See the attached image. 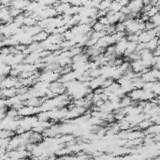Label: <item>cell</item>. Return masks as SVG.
<instances>
[{
	"label": "cell",
	"mask_w": 160,
	"mask_h": 160,
	"mask_svg": "<svg viewBox=\"0 0 160 160\" xmlns=\"http://www.w3.org/2000/svg\"><path fill=\"white\" fill-rule=\"evenodd\" d=\"M158 46H159V37H153V39H150L149 41H147L145 43V48L151 51V52H153V51L157 49Z\"/></svg>",
	"instance_id": "obj_3"
},
{
	"label": "cell",
	"mask_w": 160,
	"mask_h": 160,
	"mask_svg": "<svg viewBox=\"0 0 160 160\" xmlns=\"http://www.w3.org/2000/svg\"><path fill=\"white\" fill-rule=\"evenodd\" d=\"M98 21L100 24H102L103 25H108V24H109V21H108V18H107L106 16L99 17V18L98 19Z\"/></svg>",
	"instance_id": "obj_13"
},
{
	"label": "cell",
	"mask_w": 160,
	"mask_h": 160,
	"mask_svg": "<svg viewBox=\"0 0 160 160\" xmlns=\"http://www.w3.org/2000/svg\"><path fill=\"white\" fill-rule=\"evenodd\" d=\"M122 7L123 6H122L120 3H118L117 1H115V0H112L111 5H109V7L108 8V10L112 11V12H118V11L121 10Z\"/></svg>",
	"instance_id": "obj_5"
},
{
	"label": "cell",
	"mask_w": 160,
	"mask_h": 160,
	"mask_svg": "<svg viewBox=\"0 0 160 160\" xmlns=\"http://www.w3.org/2000/svg\"><path fill=\"white\" fill-rule=\"evenodd\" d=\"M130 11L132 13H141V10L143 7L142 0H130L127 5Z\"/></svg>",
	"instance_id": "obj_1"
},
{
	"label": "cell",
	"mask_w": 160,
	"mask_h": 160,
	"mask_svg": "<svg viewBox=\"0 0 160 160\" xmlns=\"http://www.w3.org/2000/svg\"><path fill=\"white\" fill-rule=\"evenodd\" d=\"M149 21L154 24V26H159V24H160V15H159L158 12L157 13H155L154 16H152L151 18L149 19Z\"/></svg>",
	"instance_id": "obj_10"
},
{
	"label": "cell",
	"mask_w": 160,
	"mask_h": 160,
	"mask_svg": "<svg viewBox=\"0 0 160 160\" xmlns=\"http://www.w3.org/2000/svg\"><path fill=\"white\" fill-rule=\"evenodd\" d=\"M4 46V43H3V40H0V49Z\"/></svg>",
	"instance_id": "obj_15"
},
{
	"label": "cell",
	"mask_w": 160,
	"mask_h": 160,
	"mask_svg": "<svg viewBox=\"0 0 160 160\" xmlns=\"http://www.w3.org/2000/svg\"><path fill=\"white\" fill-rule=\"evenodd\" d=\"M158 10H159V8L158 7H157V6H152L149 10H147L146 12H144V13H141V14H144L147 17L151 18L152 16H154L155 13H157Z\"/></svg>",
	"instance_id": "obj_7"
},
{
	"label": "cell",
	"mask_w": 160,
	"mask_h": 160,
	"mask_svg": "<svg viewBox=\"0 0 160 160\" xmlns=\"http://www.w3.org/2000/svg\"><path fill=\"white\" fill-rule=\"evenodd\" d=\"M48 37H49V34L47 32H46L45 30H41L39 33H37L35 36H33V41L41 42L45 39H47Z\"/></svg>",
	"instance_id": "obj_4"
},
{
	"label": "cell",
	"mask_w": 160,
	"mask_h": 160,
	"mask_svg": "<svg viewBox=\"0 0 160 160\" xmlns=\"http://www.w3.org/2000/svg\"><path fill=\"white\" fill-rule=\"evenodd\" d=\"M0 25H1V23H0Z\"/></svg>",
	"instance_id": "obj_16"
},
{
	"label": "cell",
	"mask_w": 160,
	"mask_h": 160,
	"mask_svg": "<svg viewBox=\"0 0 160 160\" xmlns=\"http://www.w3.org/2000/svg\"><path fill=\"white\" fill-rule=\"evenodd\" d=\"M8 12H10V15L12 18H15L16 16H18L20 13H22L23 10H18V8H13V7H10V8H8Z\"/></svg>",
	"instance_id": "obj_11"
},
{
	"label": "cell",
	"mask_w": 160,
	"mask_h": 160,
	"mask_svg": "<svg viewBox=\"0 0 160 160\" xmlns=\"http://www.w3.org/2000/svg\"><path fill=\"white\" fill-rule=\"evenodd\" d=\"M105 28V25H103L102 24H100L98 21L92 25V31H95V32H98V31H103Z\"/></svg>",
	"instance_id": "obj_8"
},
{
	"label": "cell",
	"mask_w": 160,
	"mask_h": 160,
	"mask_svg": "<svg viewBox=\"0 0 160 160\" xmlns=\"http://www.w3.org/2000/svg\"><path fill=\"white\" fill-rule=\"evenodd\" d=\"M112 1V0H101L96 8L99 10H108V8H109V5H111Z\"/></svg>",
	"instance_id": "obj_6"
},
{
	"label": "cell",
	"mask_w": 160,
	"mask_h": 160,
	"mask_svg": "<svg viewBox=\"0 0 160 160\" xmlns=\"http://www.w3.org/2000/svg\"><path fill=\"white\" fill-rule=\"evenodd\" d=\"M120 87V84L119 83H118L116 81H114V82H113L112 84H111V85H109L108 87H106V88H104V89L105 90H106V91H108V92H111V93H113V92H114V91H116L117 89H118V88H119Z\"/></svg>",
	"instance_id": "obj_9"
},
{
	"label": "cell",
	"mask_w": 160,
	"mask_h": 160,
	"mask_svg": "<svg viewBox=\"0 0 160 160\" xmlns=\"http://www.w3.org/2000/svg\"><path fill=\"white\" fill-rule=\"evenodd\" d=\"M115 32H125V25L123 22H118L114 24Z\"/></svg>",
	"instance_id": "obj_12"
},
{
	"label": "cell",
	"mask_w": 160,
	"mask_h": 160,
	"mask_svg": "<svg viewBox=\"0 0 160 160\" xmlns=\"http://www.w3.org/2000/svg\"><path fill=\"white\" fill-rule=\"evenodd\" d=\"M154 24L150 22V21H147V22H145V28H144V30H151V29H153L154 28Z\"/></svg>",
	"instance_id": "obj_14"
},
{
	"label": "cell",
	"mask_w": 160,
	"mask_h": 160,
	"mask_svg": "<svg viewBox=\"0 0 160 160\" xmlns=\"http://www.w3.org/2000/svg\"><path fill=\"white\" fill-rule=\"evenodd\" d=\"M29 2H30L29 0H13V1L10 2V7L16 8L21 10H24L29 4Z\"/></svg>",
	"instance_id": "obj_2"
}]
</instances>
